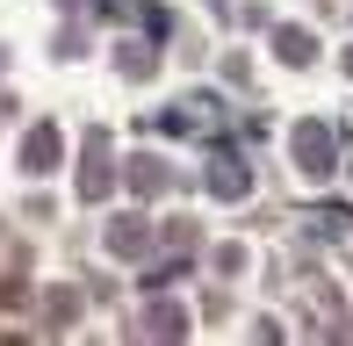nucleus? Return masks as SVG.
<instances>
[{
  "label": "nucleus",
  "mask_w": 353,
  "mask_h": 346,
  "mask_svg": "<svg viewBox=\"0 0 353 346\" xmlns=\"http://www.w3.org/2000/svg\"><path fill=\"white\" fill-rule=\"evenodd\" d=\"M58 152H65V137H58L51 123H37V130H29V145H22V159L43 173V166H58Z\"/></svg>",
  "instance_id": "1"
},
{
  "label": "nucleus",
  "mask_w": 353,
  "mask_h": 346,
  "mask_svg": "<svg viewBox=\"0 0 353 346\" xmlns=\"http://www.w3.org/2000/svg\"><path fill=\"white\" fill-rule=\"evenodd\" d=\"M296 159L310 166V173H325V166H332V137L317 130V123H303V130H296Z\"/></svg>",
  "instance_id": "2"
}]
</instances>
